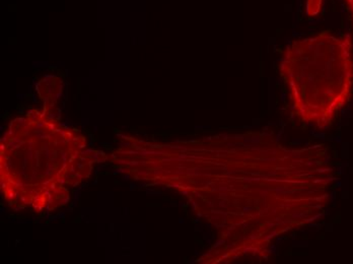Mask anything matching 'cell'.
<instances>
[{
    "label": "cell",
    "mask_w": 353,
    "mask_h": 264,
    "mask_svg": "<svg viewBox=\"0 0 353 264\" xmlns=\"http://www.w3.org/2000/svg\"><path fill=\"white\" fill-rule=\"evenodd\" d=\"M281 72L301 115L329 125L352 96V39L323 33L296 41L286 50Z\"/></svg>",
    "instance_id": "obj_1"
},
{
    "label": "cell",
    "mask_w": 353,
    "mask_h": 264,
    "mask_svg": "<svg viewBox=\"0 0 353 264\" xmlns=\"http://www.w3.org/2000/svg\"><path fill=\"white\" fill-rule=\"evenodd\" d=\"M344 1H345L348 14H350V18H352L353 21V0H344Z\"/></svg>",
    "instance_id": "obj_2"
}]
</instances>
